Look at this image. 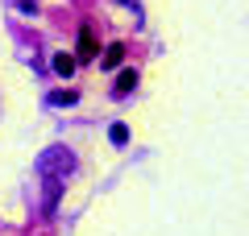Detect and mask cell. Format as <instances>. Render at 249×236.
I'll return each instance as SVG.
<instances>
[{"mask_svg":"<svg viewBox=\"0 0 249 236\" xmlns=\"http://www.w3.org/2000/svg\"><path fill=\"white\" fill-rule=\"evenodd\" d=\"M75 166H79V162H75V153H71V149H62V145H50L42 157H37L42 178H67Z\"/></svg>","mask_w":249,"mask_h":236,"instance_id":"obj_1","label":"cell"},{"mask_svg":"<svg viewBox=\"0 0 249 236\" xmlns=\"http://www.w3.org/2000/svg\"><path fill=\"white\" fill-rule=\"evenodd\" d=\"M75 58H100V50H96V34H91L88 25H79V42H75Z\"/></svg>","mask_w":249,"mask_h":236,"instance_id":"obj_2","label":"cell"},{"mask_svg":"<svg viewBox=\"0 0 249 236\" xmlns=\"http://www.w3.org/2000/svg\"><path fill=\"white\" fill-rule=\"evenodd\" d=\"M108 141H112V145H129V129H124V124H112V129H108Z\"/></svg>","mask_w":249,"mask_h":236,"instance_id":"obj_7","label":"cell"},{"mask_svg":"<svg viewBox=\"0 0 249 236\" xmlns=\"http://www.w3.org/2000/svg\"><path fill=\"white\" fill-rule=\"evenodd\" d=\"M137 87V70H121V75H116V96H129V91Z\"/></svg>","mask_w":249,"mask_h":236,"instance_id":"obj_5","label":"cell"},{"mask_svg":"<svg viewBox=\"0 0 249 236\" xmlns=\"http://www.w3.org/2000/svg\"><path fill=\"white\" fill-rule=\"evenodd\" d=\"M54 70H58L62 79H71L75 75V58H71V54H54Z\"/></svg>","mask_w":249,"mask_h":236,"instance_id":"obj_6","label":"cell"},{"mask_svg":"<svg viewBox=\"0 0 249 236\" xmlns=\"http://www.w3.org/2000/svg\"><path fill=\"white\" fill-rule=\"evenodd\" d=\"M42 186H46V211H54V207H58V191H62V178H42Z\"/></svg>","mask_w":249,"mask_h":236,"instance_id":"obj_3","label":"cell"},{"mask_svg":"<svg viewBox=\"0 0 249 236\" xmlns=\"http://www.w3.org/2000/svg\"><path fill=\"white\" fill-rule=\"evenodd\" d=\"M75 100H79L75 91H50V104H54V108H62V104H75Z\"/></svg>","mask_w":249,"mask_h":236,"instance_id":"obj_8","label":"cell"},{"mask_svg":"<svg viewBox=\"0 0 249 236\" xmlns=\"http://www.w3.org/2000/svg\"><path fill=\"white\" fill-rule=\"evenodd\" d=\"M121 58H124V46H121V42H112V46L104 50V58H100V67L112 70V67H121Z\"/></svg>","mask_w":249,"mask_h":236,"instance_id":"obj_4","label":"cell"}]
</instances>
